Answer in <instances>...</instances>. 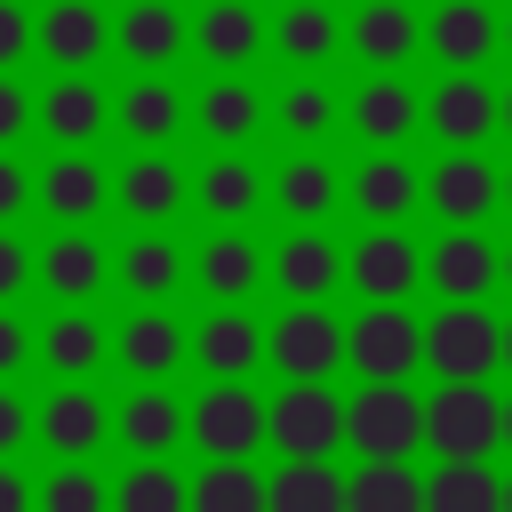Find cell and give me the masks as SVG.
<instances>
[{"label": "cell", "instance_id": "cell-1", "mask_svg": "<svg viewBox=\"0 0 512 512\" xmlns=\"http://www.w3.org/2000/svg\"><path fill=\"white\" fill-rule=\"evenodd\" d=\"M496 440H504V400L488 384H440L424 400V448H440V464H488Z\"/></svg>", "mask_w": 512, "mask_h": 512}, {"label": "cell", "instance_id": "cell-2", "mask_svg": "<svg viewBox=\"0 0 512 512\" xmlns=\"http://www.w3.org/2000/svg\"><path fill=\"white\" fill-rule=\"evenodd\" d=\"M344 448H360V464H408V448H424V400L408 384H360L344 408Z\"/></svg>", "mask_w": 512, "mask_h": 512}, {"label": "cell", "instance_id": "cell-3", "mask_svg": "<svg viewBox=\"0 0 512 512\" xmlns=\"http://www.w3.org/2000/svg\"><path fill=\"white\" fill-rule=\"evenodd\" d=\"M424 360L440 368V384H480L504 360V320H488L480 304H440V320L424 328Z\"/></svg>", "mask_w": 512, "mask_h": 512}, {"label": "cell", "instance_id": "cell-4", "mask_svg": "<svg viewBox=\"0 0 512 512\" xmlns=\"http://www.w3.org/2000/svg\"><path fill=\"white\" fill-rule=\"evenodd\" d=\"M264 440L288 448V464H328V448L344 440V408L328 384H288L272 408H264Z\"/></svg>", "mask_w": 512, "mask_h": 512}, {"label": "cell", "instance_id": "cell-5", "mask_svg": "<svg viewBox=\"0 0 512 512\" xmlns=\"http://www.w3.org/2000/svg\"><path fill=\"white\" fill-rule=\"evenodd\" d=\"M344 360H352L368 384H400V376L424 360V328H416L400 304H368V312L352 320V336H344Z\"/></svg>", "mask_w": 512, "mask_h": 512}, {"label": "cell", "instance_id": "cell-6", "mask_svg": "<svg viewBox=\"0 0 512 512\" xmlns=\"http://www.w3.org/2000/svg\"><path fill=\"white\" fill-rule=\"evenodd\" d=\"M272 368L288 376V384H328V368L344 360V328L320 312V304H296L288 320H272Z\"/></svg>", "mask_w": 512, "mask_h": 512}, {"label": "cell", "instance_id": "cell-7", "mask_svg": "<svg viewBox=\"0 0 512 512\" xmlns=\"http://www.w3.org/2000/svg\"><path fill=\"white\" fill-rule=\"evenodd\" d=\"M192 440L216 456V464H248V448L264 440V408L248 384H208L192 400Z\"/></svg>", "mask_w": 512, "mask_h": 512}, {"label": "cell", "instance_id": "cell-8", "mask_svg": "<svg viewBox=\"0 0 512 512\" xmlns=\"http://www.w3.org/2000/svg\"><path fill=\"white\" fill-rule=\"evenodd\" d=\"M344 272H352V288H360L368 304H400V296L424 280V256H416L400 232H368V240L352 248V264H344Z\"/></svg>", "mask_w": 512, "mask_h": 512}, {"label": "cell", "instance_id": "cell-9", "mask_svg": "<svg viewBox=\"0 0 512 512\" xmlns=\"http://www.w3.org/2000/svg\"><path fill=\"white\" fill-rule=\"evenodd\" d=\"M424 120L440 128V144H456V152H472L488 128H496V96L472 80V72H448L440 88H432V104H424Z\"/></svg>", "mask_w": 512, "mask_h": 512}, {"label": "cell", "instance_id": "cell-10", "mask_svg": "<svg viewBox=\"0 0 512 512\" xmlns=\"http://www.w3.org/2000/svg\"><path fill=\"white\" fill-rule=\"evenodd\" d=\"M496 192H504V176H496L480 152H448V160L432 168V208H440L448 224H480V216L496 208Z\"/></svg>", "mask_w": 512, "mask_h": 512}, {"label": "cell", "instance_id": "cell-11", "mask_svg": "<svg viewBox=\"0 0 512 512\" xmlns=\"http://www.w3.org/2000/svg\"><path fill=\"white\" fill-rule=\"evenodd\" d=\"M32 40L48 48V64H64V72H80V64H96V48H104L112 32H104V16H96V0H48V16L32 24Z\"/></svg>", "mask_w": 512, "mask_h": 512}, {"label": "cell", "instance_id": "cell-12", "mask_svg": "<svg viewBox=\"0 0 512 512\" xmlns=\"http://www.w3.org/2000/svg\"><path fill=\"white\" fill-rule=\"evenodd\" d=\"M424 40H432V56H440V64L472 72V64L504 40V24H496L480 0H440V16H432V32H424Z\"/></svg>", "mask_w": 512, "mask_h": 512}, {"label": "cell", "instance_id": "cell-13", "mask_svg": "<svg viewBox=\"0 0 512 512\" xmlns=\"http://www.w3.org/2000/svg\"><path fill=\"white\" fill-rule=\"evenodd\" d=\"M416 120H424V104H416V88L408 80H392V72H376L360 96H352V128L368 136V144H400V136H416Z\"/></svg>", "mask_w": 512, "mask_h": 512}, {"label": "cell", "instance_id": "cell-14", "mask_svg": "<svg viewBox=\"0 0 512 512\" xmlns=\"http://www.w3.org/2000/svg\"><path fill=\"white\" fill-rule=\"evenodd\" d=\"M432 288L448 296V304H480L488 288H496V248L488 240H472V232H448L440 248H432Z\"/></svg>", "mask_w": 512, "mask_h": 512}, {"label": "cell", "instance_id": "cell-15", "mask_svg": "<svg viewBox=\"0 0 512 512\" xmlns=\"http://www.w3.org/2000/svg\"><path fill=\"white\" fill-rule=\"evenodd\" d=\"M40 440L56 448V456H88L96 440H104V400L88 392V384H56L48 392V408H40Z\"/></svg>", "mask_w": 512, "mask_h": 512}, {"label": "cell", "instance_id": "cell-16", "mask_svg": "<svg viewBox=\"0 0 512 512\" xmlns=\"http://www.w3.org/2000/svg\"><path fill=\"white\" fill-rule=\"evenodd\" d=\"M352 200H360V216H368L376 232H392V224L416 208V168H408L400 152H376V160H360V176H352Z\"/></svg>", "mask_w": 512, "mask_h": 512}, {"label": "cell", "instance_id": "cell-17", "mask_svg": "<svg viewBox=\"0 0 512 512\" xmlns=\"http://www.w3.org/2000/svg\"><path fill=\"white\" fill-rule=\"evenodd\" d=\"M40 128H48L56 144H88V136L104 128V96H96V80H88V72H64V80L40 96Z\"/></svg>", "mask_w": 512, "mask_h": 512}, {"label": "cell", "instance_id": "cell-18", "mask_svg": "<svg viewBox=\"0 0 512 512\" xmlns=\"http://www.w3.org/2000/svg\"><path fill=\"white\" fill-rule=\"evenodd\" d=\"M192 352H200V368H208L216 384H240V376L256 368L264 336H256V320H240V312H216V320L192 336Z\"/></svg>", "mask_w": 512, "mask_h": 512}, {"label": "cell", "instance_id": "cell-19", "mask_svg": "<svg viewBox=\"0 0 512 512\" xmlns=\"http://www.w3.org/2000/svg\"><path fill=\"white\" fill-rule=\"evenodd\" d=\"M112 40L128 48V64H168V56L184 48V16H176L168 0H128V16H120Z\"/></svg>", "mask_w": 512, "mask_h": 512}, {"label": "cell", "instance_id": "cell-20", "mask_svg": "<svg viewBox=\"0 0 512 512\" xmlns=\"http://www.w3.org/2000/svg\"><path fill=\"white\" fill-rule=\"evenodd\" d=\"M176 432H184V408H176L160 384H136V392L120 400V440L144 448L152 464H160V448H176Z\"/></svg>", "mask_w": 512, "mask_h": 512}, {"label": "cell", "instance_id": "cell-21", "mask_svg": "<svg viewBox=\"0 0 512 512\" xmlns=\"http://www.w3.org/2000/svg\"><path fill=\"white\" fill-rule=\"evenodd\" d=\"M264 512H344V472H328V464H280L264 480Z\"/></svg>", "mask_w": 512, "mask_h": 512}, {"label": "cell", "instance_id": "cell-22", "mask_svg": "<svg viewBox=\"0 0 512 512\" xmlns=\"http://www.w3.org/2000/svg\"><path fill=\"white\" fill-rule=\"evenodd\" d=\"M352 48H360V64H408L416 16H408L400 0H368V8L352 16Z\"/></svg>", "mask_w": 512, "mask_h": 512}, {"label": "cell", "instance_id": "cell-23", "mask_svg": "<svg viewBox=\"0 0 512 512\" xmlns=\"http://www.w3.org/2000/svg\"><path fill=\"white\" fill-rule=\"evenodd\" d=\"M344 512H424V480L408 464H360L344 480Z\"/></svg>", "mask_w": 512, "mask_h": 512}, {"label": "cell", "instance_id": "cell-24", "mask_svg": "<svg viewBox=\"0 0 512 512\" xmlns=\"http://www.w3.org/2000/svg\"><path fill=\"white\" fill-rule=\"evenodd\" d=\"M424 512H504V480L488 464H440L424 480Z\"/></svg>", "mask_w": 512, "mask_h": 512}, {"label": "cell", "instance_id": "cell-25", "mask_svg": "<svg viewBox=\"0 0 512 512\" xmlns=\"http://www.w3.org/2000/svg\"><path fill=\"white\" fill-rule=\"evenodd\" d=\"M40 280H48L64 304H80V296H96V288H104V248H96V240H80V232H56V248L40 256Z\"/></svg>", "mask_w": 512, "mask_h": 512}, {"label": "cell", "instance_id": "cell-26", "mask_svg": "<svg viewBox=\"0 0 512 512\" xmlns=\"http://www.w3.org/2000/svg\"><path fill=\"white\" fill-rule=\"evenodd\" d=\"M272 272H280V288H288L296 304H312V296H328V288H336L344 256H336V248H328L320 232H296V240L280 248V264H272Z\"/></svg>", "mask_w": 512, "mask_h": 512}, {"label": "cell", "instance_id": "cell-27", "mask_svg": "<svg viewBox=\"0 0 512 512\" xmlns=\"http://www.w3.org/2000/svg\"><path fill=\"white\" fill-rule=\"evenodd\" d=\"M120 360H128V376H168L176 360H184V328L176 320H160V312H136L128 328H120Z\"/></svg>", "mask_w": 512, "mask_h": 512}, {"label": "cell", "instance_id": "cell-28", "mask_svg": "<svg viewBox=\"0 0 512 512\" xmlns=\"http://www.w3.org/2000/svg\"><path fill=\"white\" fill-rule=\"evenodd\" d=\"M40 200L56 208V224H80V216H96V208H104V176H96V160L64 152V160L40 176Z\"/></svg>", "mask_w": 512, "mask_h": 512}, {"label": "cell", "instance_id": "cell-29", "mask_svg": "<svg viewBox=\"0 0 512 512\" xmlns=\"http://www.w3.org/2000/svg\"><path fill=\"white\" fill-rule=\"evenodd\" d=\"M192 40H200V56H208V64H248V56H256V8L216 0V8L192 24Z\"/></svg>", "mask_w": 512, "mask_h": 512}, {"label": "cell", "instance_id": "cell-30", "mask_svg": "<svg viewBox=\"0 0 512 512\" xmlns=\"http://www.w3.org/2000/svg\"><path fill=\"white\" fill-rule=\"evenodd\" d=\"M184 512H264V480L256 464H208L184 496Z\"/></svg>", "mask_w": 512, "mask_h": 512}, {"label": "cell", "instance_id": "cell-31", "mask_svg": "<svg viewBox=\"0 0 512 512\" xmlns=\"http://www.w3.org/2000/svg\"><path fill=\"white\" fill-rule=\"evenodd\" d=\"M120 200H128V216H144V224H160L176 200H184V176H176V160H128V176H120Z\"/></svg>", "mask_w": 512, "mask_h": 512}, {"label": "cell", "instance_id": "cell-32", "mask_svg": "<svg viewBox=\"0 0 512 512\" xmlns=\"http://www.w3.org/2000/svg\"><path fill=\"white\" fill-rule=\"evenodd\" d=\"M176 120H184V96H176L168 80H136V88L120 96V128H128V136H144V144L176 136Z\"/></svg>", "mask_w": 512, "mask_h": 512}, {"label": "cell", "instance_id": "cell-33", "mask_svg": "<svg viewBox=\"0 0 512 512\" xmlns=\"http://www.w3.org/2000/svg\"><path fill=\"white\" fill-rule=\"evenodd\" d=\"M96 360H104V328H96L88 312H64V320H48V368H56L64 384H80Z\"/></svg>", "mask_w": 512, "mask_h": 512}, {"label": "cell", "instance_id": "cell-34", "mask_svg": "<svg viewBox=\"0 0 512 512\" xmlns=\"http://www.w3.org/2000/svg\"><path fill=\"white\" fill-rule=\"evenodd\" d=\"M328 48H336V16H328L320 0H296V8L280 16V56H288V64H320Z\"/></svg>", "mask_w": 512, "mask_h": 512}, {"label": "cell", "instance_id": "cell-35", "mask_svg": "<svg viewBox=\"0 0 512 512\" xmlns=\"http://www.w3.org/2000/svg\"><path fill=\"white\" fill-rule=\"evenodd\" d=\"M200 288H216V296L256 288V248H248L240 232H216V240L200 248Z\"/></svg>", "mask_w": 512, "mask_h": 512}, {"label": "cell", "instance_id": "cell-36", "mask_svg": "<svg viewBox=\"0 0 512 512\" xmlns=\"http://www.w3.org/2000/svg\"><path fill=\"white\" fill-rule=\"evenodd\" d=\"M184 480L168 472V464H136L120 488H112V512H184Z\"/></svg>", "mask_w": 512, "mask_h": 512}, {"label": "cell", "instance_id": "cell-37", "mask_svg": "<svg viewBox=\"0 0 512 512\" xmlns=\"http://www.w3.org/2000/svg\"><path fill=\"white\" fill-rule=\"evenodd\" d=\"M200 208L224 216V224L248 216V208H256V168H248V160H216V168H200Z\"/></svg>", "mask_w": 512, "mask_h": 512}, {"label": "cell", "instance_id": "cell-38", "mask_svg": "<svg viewBox=\"0 0 512 512\" xmlns=\"http://www.w3.org/2000/svg\"><path fill=\"white\" fill-rule=\"evenodd\" d=\"M200 128H208V136H224V144H232V136H248V128H256V88L216 80V88L200 96Z\"/></svg>", "mask_w": 512, "mask_h": 512}, {"label": "cell", "instance_id": "cell-39", "mask_svg": "<svg viewBox=\"0 0 512 512\" xmlns=\"http://www.w3.org/2000/svg\"><path fill=\"white\" fill-rule=\"evenodd\" d=\"M328 200H336V176L320 160H288L280 168V208L288 216H328Z\"/></svg>", "mask_w": 512, "mask_h": 512}, {"label": "cell", "instance_id": "cell-40", "mask_svg": "<svg viewBox=\"0 0 512 512\" xmlns=\"http://www.w3.org/2000/svg\"><path fill=\"white\" fill-rule=\"evenodd\" d=\"M120 280H128L136 296H160V288H176V248H168V240H128V256H120Z\"/></svg>", "mask_w": 512, "mask_h": 512}, {"label": "cell", "instance_id": "cell-41", "mask_svg": "<svg viewBox=\"0 0 512 512\" xmlns=\"http://www.w3.org/2000/svg\"><path fill=\"white\" fill-rule=\"evenodd\" d=\"M112 496H104V480L88 472V464H64L48 488H40V512H104Z\"/></svg>", "mask_w": 512, "mask_h": 512}, {"label": "cell", "instance_id": "cell-42", "mask_svg": "<svg viewBox=\"0 0 512 512\" xmlns=\"http://www.w3.org/2000/svg\"><path fill=\"white\" fill-rule=\"evenodd\" d=\"M280 128H288V136H320V128H328V88L296 80V88L280 96Z\"/></svg>", "mask_w": 512, "mask_h": 512}, {"label": "cell", "instance_id": "cell-43", "mask_svg": "<svg viewBox=\"0 0 512 512\" xmlns=\"http://www.w3.org/2000/svg\"><path fill=\"white\" fill-rule=\"evenodd\" d=\"M24 128H32V96H24V88L0 72V144H16Z\"/></svg>", "mask_w": 512, "mask_h": 512}, {"label": "cell", "instance_id": "cell-44", "mask_svg": "<svg viewBox=\"0 0 512 512\" xmlns=\"http://www.w3.org/2000/svg\"><path fill=\"white\" fill-rule=\"evenodd\" d=\"M24 200H32V176H24V168H16L8 152H0V232H8V216H16Z\"/></svg>", "mask_w": 512, "mask_h": 512}, {"label": "cell", "instance_id": "cell-45", "mask_svg": "<svg viewBox=\"0 0 512 512\" xmlns=\"http://www.w3.org/2000/svg\"><path fill=\"white\" fill-rule=\"evenodd\" d=\"M32 48V24H24V8L16 0H0V64H16Z\"/></svg>", "mask_w": 512, "mask_h": 512}, {"label": "cell", "instance_id": "cell-46", "mask_svg": "<svg viewBox=\"0 0 512 512\" xmlns=\"http://www.w3.org/2000/svg\"><path fill=\"white\" fill-rule=\"evenodd\" d=\"M24 432H32V416H24V400L0 384V456H8V448H24Z\"/></svg>", "mask_w": 512, "mask_h": 512}, {"label": "cell", "instance_id": "cell-47", "mask_svg": "<svg viewBox=\"0 0 512 512\" xmlns=\"http://www.w3.org/2000/svg\"><path fill=\"white\" fill-rule=\"evenodd\" d=\"M24 280H32V256H24V248H16L8 232H0V296H16Z\"/></svg>", "mask_w": 512, "mask_h": 512}, {"label": "cell", "instance_id": "cell-48", "mask_svg": "<svg viewBox=\"0 0 512 512\" xmlns=\"http://www.w3.org/2000/svg\"><path fill=\"white\" fill-rule=\"evenodd\" d=\"M16 360H24V328H16V320H8V312H0V376H8V368H16Z\"/></svg>", "mask_w": 512, "mask_h": 512}, {"label": "cell", "instance_id": "cell-49", "mask_svg": "<svg viewBox=\"0 0 512 512\" xmlns=\"http://www.w3.org/2000/svg\"><path fill=\"white\" fill-rule=\"evenodd\" d=\"M0 512H32V488H24L8 464H0Z\"/></svg>", "mask_w": 512, "mask_h": 512}, {"label": "cell", "instance_id": "cell-50", "mask_svg": "<svg viewBox=\"0 0 512 512\" xmlns=\"http://www.w3.org/2000/svg\"><path fill=\"white\" fill-rule=\"evenodd\" d=\"M496 120H504V128H512V88H504V96H496Z\"/></svg>", "mask_w": 512, "mask_h": 512}, {"label": "cell", "instance_id": "cell-51", "mask_svg": "<svg viewBox=\"0 0 512 512\" xmlns=\"http://www.w3.org/2000/svg\"><path fill=\"white\" fill-rule=\"evenodd\" d=\"M496 280H512V256H496Z\"/></svg>", "mask_w": 512, "mask_h": 512}, {"label": "cell", "instance_id": "cell-52", "mask_svg": "<svg viewBox=\"0 0 512 512\" xmlns=\"http://www.w3.org/2000/svg\"><path fill=\"white\" fill-rule=\"evenodd\" d=\"M504 368H512V328H504Z\"/></svg>", "mask_w": 512, "mask_h": 512}, {"label": "cell", "instance_id": "cell-53", "mask_svg": "<svg viewBox=\"0 0 512 512\" xmlns=\"http://www.w3.org/2000/svg\"><path fill=\"white\" fill-rule=\"evenodd\" d=\"M504 440H512V400H504Z\"/></svg>", "mask_w": 512, "mask_h": 512}, {"label": "cell", "instance_id": "cell-54", "mask_svg": "<svg viewBox=\"0 0 512 512\" xmlns=\"http://www.w3.org/2000/svg\"><path fill=\"white\" fill-rule=\"evenodd\" d=\"M504 512H512V480H504Z\"/></svg>", "mask_w": 512, "mask_h": 512}, {"label": "cell", "instance_id": "cell-55", "mask_svg": "<svg viewBox=\"0 0 512 512\" xmlns=\"http://www.w3.org/2000/svg\"><path fill=\"white\" fill-rule=\"evenodd\" d=\"M504 200H512V176H504Z\"/></svg>", "mask_w": 512, "mask_h": 512}, {"label": "cell", "instance_id": "cell-56", "mask_svg": "<svg viewBox=\"0 0 512 512\" xmlns=\"http://www.w3.org/2000/svg\"><path fill=\"white\" fill-rule=\"evenodd\" d=\"M504 40H512V24H504Z\"/></svg>", "mask_w": 512, "mask_h": 512}]
</instances>
